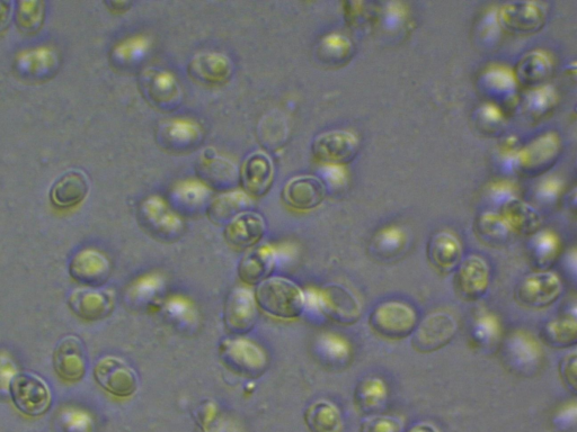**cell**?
<instances>
[{
  "mask_svg": "<svg viewBox=\"0 0 577 432\" xmlns=\"http://www.w3.org/2000/svg\"><path fill=\"white\" fill-rule=\"evenodd\" d=\"M255 301L257 306L282 320H295L304 314L308 299L304 291L288 278L270 277L256 286Z\"/></svg>",
  "mask_w": 577,
  "mask_h": 432,
  "instance_id": "obj_1",
  "label": "cell"
},
{
  "mask_svg": "<svg viewBox=\"0 0 577 432\" xmlns=\"http://www.w3.org/2000/svg\"><path fill=\"white\" fill-rule=\"evenodd\" d=\"M419 315L412 305L402 301H386L372 310L369 326L377 335L390 340H402L413 335Z\"/></svg>",
  "mask_w": 577,
  "mask_h": 432,
  "instance_id": "obj_2",
  "label": "cell"
},
{
  "mask_svg": "<svg viewBox=\"0 0 577 432\" xmlns=\"http://www.w3.org/2000/svg\"><path fill=\"white\" fill-rule=\"evenodd\" d=\"M219 357L229 371L246 378H259L268 371L269 359L265 351L244 338L221 341Z\"/></svg>",
  "mask_w": 577,
  "mask_h": 432,
  "instance_id": "obj_3",
  "label": "cell"
},
{
  "mask_svg": "<svg viewBox=\"0 0 577 432\" xmlns=\"http://www.w3.org/2000/svg\"><path fill=\"white\" fill-rule=\"evenodd\" d=\"M10 396L15 408L31 418L43 416L52 403L48 384L31 373H19L14 377Z\"/></svg>",
  "mask_w": 577,
  "mask_h": 432,
  "instance_id": "obj_4",
  "label": "cell"
},
{
  "mask_svg": "<svg viewBox=\"0 0 577 432\" xmlns=\"http://www.w3.org/2000/svg\"><path fill=\"white\" fill-rule=\"evenodd\" d=\"M313 301L319 313L344 326L358 322L362 315L360 301L348 288L339 284L324 286Z\"/></svg>",
  "mask_w": 577,
  "mask_h": 432,
  "instance_id": "obj_5",
  "label": "cell"
},
{
  "mask_svg": "<svg viewBox=\"0 0 577 432\" xmlns=\"http://www.w3.org/2000/svg\"><path fill=\"white\" fill-rule=\"evenodd\" d=\"M458 322L447 312L428 315L417 324L412 335V347L417 353L430 354L450 344L457 335Z\"/></svg>",
  "mask_w": 577,
  "mask_h": 432,
  "instance_id": "obj_6",
  "label": "cell"
},
{
  "mask_svg": "<svg viewBox=\"0 0 577 432\" xmlns=\"http://www.w3.org/2000/svg\"><path fill=\"white\" fill-rule=\"evenodd\" d=\"M563 293L561 277L552 270H537L522 279L517 299L527 308L544 309L561 299Z\"/></svg>",
  "mask_w": 577,
  "mask_h": 432,
  "instance_id": "obj_7",
  "label": "cell"
},
{
  "mask_svg": "<svg viewBox=\"0 0 577 432\" xmlns=\"http://www.w3.org/2000/svg\"><path fill=\"white\" fill-rule=\"evenodd\" d=\"M360 148L357 134L348 130H332L318 135L312 151L315 159L323 165L345 166L357 158Z\"/></svg>",
  "mask_w": 577,
  "mask_h": 432,
  "instance_id": "obj_8",
  "label": "cell"
},
{
  "mask_svg": "<svg viewBox=\"0 0 577 432\" xmlns=\"http://www.w3.org/2000/svg\"><path fill=\"white\" fill-rule=\"evenodd\" d=\"M503 355L512 371L525 376L538 372L544 358L539 341L525 330L511 333L504 342Z\"/></svg>",
  "mask_w": 577,
  "mask_h": 432,
  "instance_id": "obj_9",
  "label": "cell"
},
{
  "mask_svg": "<svg viewBox=\"0 0 577 432\" xmlns=\"http://www.w3.org/2000/svg\"><path fill=\"white\" fill-rule=\"evenodd\" d=\"M561 151L562 141L557 133L541 134L520 149L517 169L527 176L544 174L556 164Z\"/></svg>",
  "mask_w": 577,
  "mask_h": 432,
  "instance_id": "obj_10",
  "label": "cell"
},
{
  "mask_svg": "<svg viewBox=\"0 0 577 432\" xmlns=\"http://www.w3.org/2000/svg\"><path fill=\"white\" fill-rule=\"evenodd\" d=\"M140 88L147 101L158 110L171 112L182 102V89L179 80L171 71L148 68L142 71Z\"/></svg>",
  "mask_w": 577,
  "mask_h": 432,
  "instance_id": "obj_11",
  "label": "cell"
},
{
  "mask_svg": "<svg viewBox=\"0 0 577 432\" xmlns=\"http://www.w3.org/2000/svg\"><path fill=\"white\" fill-rule=\"evenodd\" d=\"M94 378L104 391L117 398H130L139 387L135 369L118 357L100 359L94 367Z\"/></svg>",
  "mask_w": 577,
  "mask_h": 432,
  "instance_id": "obj_12",
  "label": "cell"
},
{
  "mask_svg": "<svg viewBox=\"0 0 577 432\" xmlns=\"http://www.w3.org/2000/svg\"><path fill=\"white\" fill-rule=\"evenodd\" d=\"M497 20L504 30L514 34H534L547 21L546 8L536 2H511L497 9Z\"/></svg>",
  "mask_w": 577,
  "mask_h": 432,
  "instance_id": "obj_13",
  "label": "cell"
},
{
  "mask_svg": "<svg viewBox=\"0 0 577 432\" xmlns=\"http://www.w3.org/2000/svg\"><path fill=\"white\" fill-rule=\"evenodd\" d=\"M455 275V288L461 300L476 302L487 293L491 284V269L487 261L469 255L460 261Z\"/></svg>",
  "mask_w": 577,
  "mask_h": 432,
  "instance_id": "obj_14",
  "label": "cell"
},
{
  "mask_svg": "<svg viewBox=\"0 0 577 432\" xmlns=\"http://www.w3.org/2000/svg\"><path fill=\"white\" fill-rule=\"evenodd\" d=\"M257 304L254 294L247 288H235L227 297L224 324L230 335L245 336L257 322Z\"/></svg>",
  "mask_w": 577,
  "mask_h": 432,
  "instance_id": "obj_15",
  "label": "cell"
},
{
  "mask_svg": "<svg viewBox=\"0 0 577 432\" xmlns=\"http://www.w3.org/2000/svg\"><path fill=\"white\" fill-rule=\"evenodd\" d=\"M142 225L159 238H176L183 231V222L164 198L150 196L140 206Z\"/></svg>",
  "mask_w": 577,
  "mask_h": 432,
  "instance_id": "obj_16",
  "label": "cell"
},
{
  "mask_svg": "<svg viewBox=\"0 0 577 432\" xmlns=\"http://www.w3.org/2000/svg\"><path fill=\"white\" fill-rule=\"evenodd\" d=\"M53 368L62 381H82L87 372V354L83 341L76 336H67L58 342L53 351Z\"/></svg>",
  "mask_w": 577,
  "mask_h": 432,
  "instance_id": "obj_17",
  "label": "cell"
},
{
  "mask_svg": "<svg viewBox=\"0 0 577 432\" xmlns=\"http://www.w3.org/2000/svg\"><path fill=\"white\" fill-rule=\"evenodd\" d=\"M68 305L79 319L95 322L110 317L114 310V294L102 288H79L70 294Z\"/></svg>",
  "mask_w": 577,
  "mask_h": 432,
  "instance_id": "obj_18",
  "label": "cell"
},
{
  "mask_svg": "<svg viewBox=\"0 0 577 432\" xmlns=\"http://www.w3.org/2000/svg\"><path fill=\"white\" fill-rule=\"evenodd\" d=\"M69 275L81 285L100 287L109 281L110 260L102 252L94 249L79 251L70 261Z\"/></svg>",
  "mask_w": 577,
  "mask_h": 432,
  "instance_id": "obj_19",
  "label": "cell"
},
{
  "mask_svg": "<svg viewBox=\"0 0 577 432\" xmlns=\"http://www.w3.org/2000/svg\"><path fill=\"white\" fill-rule=\"evenodd\" d=\"M189 76L206 86L227 84L234 74L233 61L219 52H204L195 56L189 65Z\"/></svg>",
  "mask_w": 577,
  "mask_h": 432,
  "instance_id": "obj_20",
  "label": "cell"
},
{
  "mask_svg": "<svg viewBox=\"0 0 577 432\" xmlns=\"http://www.w3.org/2000/svg\"><path fill=\"white\" fill-rule=\"evenodd\" d=\"M326 185L321 178L303 175L292 178L283 188V201L297 211H310L323 203Z\"/></svg>",
  "mask_w": 577,
  "mask_h": 432,
  "instance_id": "obj_21",
  "label": "cell"
},
{
  "mask_svg": "<svg viewBox=\"0 0 577 432\" xmlns=\"http://www.w3.org/2000/svg\"><path fill=\"white\" fill-rule=\"evenodd\" d=\"M265 233L266 224L262 215L247 211L226 224L224 236L230 247L250 250L259 245Z\"/></svg>",
  "mask_w": 577,
  "mask_h": 432,
  "instance_id": "obj_22",
  "label": "cell"
},
{
  "mask_svg": "<svg viewBox=\"0 0 577 432\" xmlns=\"http://www.w3.org/2000/svg\"><path fill=\"white\" fill-rule=\"evenodd\" d=\"M244 192L251 197H262L270 191L274 179L273 161L264 152L248 157L239 171Z\"/></svg>",
  "mask_w": 577,
  "mask_h": 432,
  "instance_id": "obj_23",
  "label": "cell"
},
{
  "mask_svg": "<svg viewBox=\"0 0 577 432\" xmlns=\"http://www.w3.org/2000/svg\"><path fill=\"white\" fill-rule=\"evenodd\" d=\"M157 137L165 150L183 152L199 146L203 139V131L197 122L175 119L161 125Z\"/></svg>",
  "mask_w": 577,
  "mask_h": 432,
  "instance_id": "obj_24",
  "label": "cell"
},
{
  "mask_svg": "<svg viewBox=\"0 0 577 432\" xmlns=\"http://www.w3.org/2000/svg\"><path fill=\"white\" fill-rule=\"evenodd\" d=\"M90 188V180L84 171L70 170L52 185L50 201L59 209H70L85 200Z\"/></svg>",
  "mask_w": 577,
  "mask_h": 432,
  "instance_id": "obj_25",
  "label": "cell"
},
{
  "mask_svg": "<svg viewBox=\"0 0 577 432\" xmlns=\"http://www.w3.org/2000/svg\"><path fill=\"white\" fill-rule=\"evenodd\" d=\"M428 259L439 272L449 274L454 272L463 260V246L454 233L437 232L429 241Z\"/></svg>",
  "mask_w": 577,
  "mask_h": 432,
  "instance_id": "obj_26",
  "label": "cell"
},
{
  "mask_svg": "<svg viewBox=\"0 0 577 432\" xmlns=\"http://www.w3.org/2000/svg\"><path fill=\"white\" fill-rule=\"evenodd\" d=\"M277 254L271 246L255 247L239 261L237 274L248 286H257L270 278L273 273Z\"/></svg>",
  "mask_w": 577,
  "mask_h": 432,
  "instance_id": "obj_27",
  "label": "cell"
},
{
  "mask_svg": "<svg viewBox=\"0 0 577 432\" xmlns=\"http://www.w3.org/2000/svg\"><path fill=\"white\" fill-rule=\"evenodd\" d=\"M199 174L203 183L210 188H217L218 191L232 187L238 180L236 166L227 159L219 157L212 149L202 153L199 161Z\"/></svg>",
  "mask_w": 577,
  "mask_h": 432,
  "instance_id": "obj_28",
  "label": "cell"
},
{
  "mask_svg": "<svg viewBox=\"0 0 577 432\" xmlns=\"http://www.w3.org/2000/svg\"><path fill=\"white\" fill-rule=\"evenodd\" d=\"M501 215L513 233L523 234V236H532L540 230L541 223H543L535 207L522 201L518 196L502 204Z\"/></svg>",
  "mask_w": 577,
  "mask_h": 432,
  "instance_id": "obj_29",
  "label": "cell"
},
{
  "mask_svg": "<svg viewBox=\"0 0 577 432\" xmlns=\"http://www.w3.org/2000/svg\"><path fill=\"white\" fill-rule=\"evenodd\" d=\"M389 399L387 383L379 376L363 378L354 392V403L366 416H377L386 408Z\"/></svg>",
  "mask_w": 577,
  "mask_h": 432,
  "instance_id": "obj_30",
  "label": "cell"
},
{
  "mask_svg": "<svg viewBox=\"0 0 577 432\" xmlns=\"http://www.w3.org/2000/svg\"><path fill=\"white\" fill-rule=\"evenodd\" d=\"M553 70L552 56L544 50H534L526 53L520 59L513 72L518 83L536 87L543 85L544 81L552 76Z\"/></svg>",
  "mask_w": 577,
  "mask_h": 432,
  "instance_id": "obj_31",
  "label": "cell"
},
{
  "mask_svg": "<svg viewBox=\"0 0 577 432\" xmlns=\"http://www.w3.org/2000/svg\"><path fill=\"white\" fill-rule=\"evenodd\" d=\"M310 432H344V420L332 402L319 400L309 405L304 416Z\"/></svg>",
  "mask_w": 577,
  "mask_h": 432,
  "instance_id": "obj_32",
  "label": "cell"
},
{
  "mask_svg": "<svg viewBox=\"0 0 577 432\" xmlns=\"http://www.w3.org/2000/svg\"><path fill=\"white\" fill-rule=\"evenodd\" d=\"M529 251L532 266L537 270H549L561 252V239L552 230H539L531 236Z\"/></svg>",
  "mask_w": 577,
  "mask_h": 432,
  "instance_id": "obj_33",
  "label": "cell"
},
{
  "mask_svg": "<svg viewBox=\"0 0 577 432\" xmlns=\"http://www.w3.org/2000/svg\"><path fill=\"white\" fill-rule=\"evenodd\" d=\"M251 196L243 191L225 193L208 205L209 219L216 224H224L232 221L237 215L247 212L252 205Z\"/></svg>",
  "mask_w": 577,
  "mask_h": 432,
  "instance_id": "obj_34",
  "label": "cell"
},
{
  "mask_svg": "<svg viewBox=\"0 0 577 432\" xmlns=\"http://www.w3.org/2000/svg\"><path fill=\"white\" fill-rule=\"evenodd\" d=\"M486 92L497 99H502L510 105L517 97L518 80L513 70L508 67L496 65L488 68L482 77Z\"/></svg>",
  "mask_w": 577,
  "mask_h": 432,
  "instance_id": "obj_35",
  "label": "cell"
},
{
  "mask_svg": "<svg viewBox=\"0 0 577 432\" xmlns=\"http://www.w3.org/2000/svg\"><path fill=\"white\" fill-rule=\"evenodd\" d=\"M541 340L554 348H570L577 342V321L572 317H559L546 322L540 331Z\"/></svg>",
  "mask_w": 577,
  "mask_h": 432,
  "instance_id": "obj_36",
  "label": "cell"
},
{
  "mask_svg": "<svg viewBox=\"0 0 577 432\" xmlns=\"http://www.w3.org/2000/svg\"><path fill=\"white\" fill-rule=\"evenodd\" d=\"M503 336L502 324L496 314L490 311L478 312L472 326V340L483 350H493Z\"/></svg>",
  "mask_w": 577,
  "mask_h": 432,
  "instance_id": "obj_37",
  "label": "cell"
},
{
  "mask_svg": "<svg viewBox=\"0 0 577 432\" xmlns=\"http://www.w3.org/2000/svg\"><path fill=\"white\" fill-rule=\"evenodd\" d=\"M477 236L488 245L501 246L510 241L512 230L503 216L492 211L484 212L476 221Z\"/></svg>",
  "mask_w": 577,
  "mask_h": 432,
  "instance_id": "obj_38",
  "label": "cell"
},
{
  "mask_svg": "<svg viewBox=\"0 0 577 432\" xmlns=\"http://www.w3.org/2000/svg\"><path fill=\"white\" fill-rule=\"evenodd\" d=\"M353 42L341 33H331L324 36L318 45V56L327 65L340 66L353 56Z\"/></svg>",
  "mask_w": 577,
  "mask_h": 432,
  "instance_id": "obj_39",
  "label": "cell"
},
{
  "mask_svg": "<svg viewBox=\"0 0 577 432\" xmlns=\"http://www.w3.org/2000/svg\"><path fill=\"white\" fill-rule=\"evenodd\" d=\"M212 189L202 180L186 179L173 188L172 197L175 204L182 209L195 210L206 205Z\"/></svg>",
  "mask_w": 577,
  "mask_h": 432,
  "instance_id": "obj_40",
  "label": "cell"
},
{
  "mask_svg": "<svg viewBox=\"0 0 577 432\" xmlns=\"http://www.w3.org/2000/svg\"><path fill=\"white\" fill-rule=\"evenodd\" d=\"M407 245V234L398 225H389L381 229L372 240V249L383 258L395 257L404 251Z\"/></svg>",
  "mask_w": 577,
  "mask_h": 432,
  "instance_id": "obj_41",
  "label": "cell"
},
{
  "mask_svg": "<svg viewBox=\"0 0 577 432\" xmlns=\"http://www.w3.org/2000/svg\"><path fill=\"white\" fill-rule=\"evenodd\" d=\"M558 103L556 89L550 85L532 87L523 99V108L531 117H543L554 110Z\"/></svg>",
  "mask_w": 577,
  "mask_h": 432,
  "instance_id": "obj_42",
  "label": "cell"
},
{
  "mask_svg": "<svg viewBox=\"0 0 577 432\" xmlns=\"http://www.w3.org/2000/svg\"><path fill=\"white\" fill-rule=\"evenodd\" d=\"M44 14H46V4L42 2H21L16 14L17 25L26 33L37 32L43 24Z\"/></svg>",
  "mask_w": 577,
  "mask_h": 432,
  "instance_id": "obj_43",
  "label": "cell"
},
{
  "mask_svg": "<svg viewBox=\"0 0 577 432\" xmlns=\"http://www.w3.org/2000/svg\"><path fill=\"white\" fill-rule=\"evenodd\" d=\"M62 432H95V422L90 413L76 408H66L59 416Z\"/></svg>",
  "mask_w": 577,
  "mask_h": 432,
  "instance_id": "obj_44",
  "label": "cell"
},
{
  "mask_svg": "<svg viewBox=\"0 0 577 432\" xmlns=\"http://www.w3.org/2000/svg\"><path fill=\"white\" fill-rule=\"evenodd\" d=\"M150 49V40L146 35L133 36L123 41L114 50L115 56L124 62H135L146 56Z\"/></svg>",
  "mask_w": 577,
  "mask_h": 432,
  "instance_id": "obj_45",
  "label": "cell"
},
{
  "mask_svg": "<svg viewBox=\"0 0 577 432\" xmlns=\"http://www.w3.org/2000/svg\"><path fill=\"white\" fill-rule=\"evenodd\" d=\"M477 125L486 133H497L505 124V115L500 107L494 103H485L477 110Z\"/></svg>",
  "mask_w": 577,
  "mask_h": 432,
  "instance_id": "obj_46",
  "label": "cell"
},
{
  "mask_svg": "<svg viewBox=\"0 0 577 432\" xmlns=\"http://www.w3.org/2000/svg\"><path fill=\"white\" fill-rule=\"evenodd\" d=\"M322 342L323 350L331 362L336 364H346L350 362L352 349L348 340L340 336L328 335L323 338Z\"/></svg>",
  "mask_w": 577,
  "mask_h": 432,
  "instance_id": "obj_47",
  "label": "cell"
},
{
  "mask_svg": "<svg viewBox=\"0 0 577 432\" xmlns=\"http://www.w3.org/2000/svg\"><path fill=\"white\" fill-rule=\"evenodd\" d=\"M360 432H404V426L395 417L377 414L363 421Z\"/></svg>",
  "mask_w": 577,
  "mask_h": 432,
  "instance_id": "obj_48",
  "label": "cell"
},
{
  "mask_svg": "<svg viewBox=\"0 0 577 432\" xmlns=\"http://www.w3.org/2000/svg\"><path fill=\"white\" fill-rule=\"evenodd\" d=\"M19 374V368L7 351H0V398L10 395L14 377Z\"/></svg>",
  "mask_w": 577,
  "mask_h": 432,
  "instance_id": "obj_49",
  "label": "cell"
},
{
  "mask_svg": "<svg viewBox=\"0 0 577 432\" xmlns=\"http://www.w3.org/2000/svg\"><path fill=\"white\" fill-rule=\"evenodd\" d=\"M564 184L562 179L555 176H549L538 184L536 196L538 200L544 203H553L557 200L563 191Z\"/></svg>",
  "mask_w": 577,
  "mask_h": 432,
  "instance_id": "obj_50",
  "label": "cell"
},
{
  "mask_svg": "<svg viewBox=\"0 0 577 432\" xmlns=\"http://www.w3.org/2000/svg\"><path fill=\"white\" fill-rule=\"evenodd\" d=\"M559 374L562 380L573 393L577 391V355L575 351L566 355L559 364Z\"/></svg>",
  "mask_w": 577,
  "mask_h": 432,
  "instance_id": "obj_51",
  "label": "cell"
},
{
  "mask_svg": "<svg viewBox=\"0 0 577 432\" xmlns=\"http://www.w3.org/2000/svg\"><path fill=\"white\" fill-rule=\"evenodd\" d=\"M491 196L496 202L504 203L512 197H517V187L508 180H501V182L494 183L491 188Z\"/></svg>",
  "mask_w": 577,
  "mask_h": 432,
  "instance_id": "obj_52",
  "label": "cell"
},
{
  "mask_svg": "<svg viewBox=\"0 0 577 432\" xmlns=\"http://www.w3.org/2000/svg\"><path fill=\"white\" fill-rule=\"evenodd\" d=\"M405 8L401 4H389L385 13V24L388 29H398L405 22Z\"/></svg>",
  "mask_w": 577,
  "mask_h": 432,
  "instance_id": "obj_53",
  "label": "cell"
},
{
  "mask_svg": "<svg viewBox=\"0 0 577 432\" xmlns=\"http://www.w3.org/2000/svg\"><path fill=\"white\" fill-rule=\"evenodd\" d=\"M323 174L326 182L333 187H342L348 180L344 166L324 165Z\"/></svg>",
  "mask_w": 577,
  "mask_h": 432,
  "instance_id": "obj_54",
  "label": "cell"
},
{
  "mask_svg": "<svg viewBox=\"0 0 577 432\" xmlns=\"http://www.w3.org/2000/svg\"><path fill=\"white\" fill-rule=\"evenodd\" d=\"M12 5V3L0 2V32L5 31L11 24Z\"/></svg>",
  "mask_w": 577,
  "mask_h": 432,
  "instance_id": "obj_55",
  "label": "cell"
},
{
  "mask_svg": "<svg viewBox=\"0 0 577 432\" xmlns=\"http://www.w3.org/2000/svg\"><path fill=\"white\" fill-rule=\"evenodd\" d=\"M406 432H440L436 426L431 425L428 422L417 423V425L411 427Z\"/></svg>",
  "mask_w": 577,
  "mask_h": 432,
  "instance_id": "obj_56",
  "label": "cell"
},
{
  "mask_svg": "<svg viewBox=\"0 0 577 432\" xmlns=\"http://www.w3.org/2000/svg\"><path fill=\"white\" fill-rule=\"evenodd\" d=\"M106 5L111 6L113 11L123 12V11H128V8H129V6H131V3L113 2V3H106Z\"/></svg>",
  "mask_w": 577,
  "mask_h": 432,
  "instance_id": "obj_57",
  "label": "cell"
}]
</instances>
